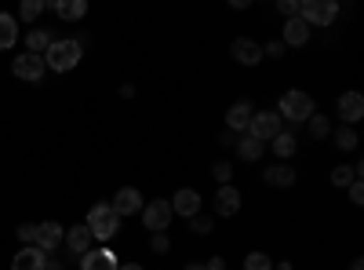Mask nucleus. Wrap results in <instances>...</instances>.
Wrapping results in <instances>:
<instances>
[{"mask_svg":"<svg viewBox=\"0 0 364 270\" xmlns=\"http://www.w3.org/2000/svg\"><path fill=\"white\" fill-rule=\"evenodd\" d=\"M84 227L91 230V237H95V242H109V237L120 234V216L113 212L109 201H99V204H91V212H87V223H84Z\"/></svg>","mask_w":364,"mask_h":270,"instance_id":"f257e3e1","label":"nucleus"},{"mask_svg":"<svg viewBox=\"0 0 364 270\" xmlns=\"http://www.w3.org/2000/svg\"><path fill=\"white\" fill-rule=\"evenodd\" d=\"M80 41H51L48 51H44V66H51L55 73H70L77 63H80Z\"/></svg>","mask_w":364,"mask_h":270,"instance_id":"f03ea898","label":"nucleus"},{"mask_svg":"<svg viewBox=\"0 0 364 270\" xmlns=\"http://www.w3.org/2000/svg\"><path fill=\"white\" fill-rule=\"evenodd\" d=\"M339 15V4L336 0H299V19L306 22L310 29L314 26H331Z\"/></svg>","mask_w":364,"mask_h":270,"instance_id":"7ed1b4c3","label":"nucleus"},{"mask_svg":"<svg viewBox=\"0 0 364 270\" xmlns=\"http://www.w3.org/2000/svg\"><path fill=\"white\" fill-rule=\"evenodd\" d=\"M317 110H314V99L306 92H284L281 95V106H277V117L281 121H310Z\"/></svg>","mask_w":364,"mask_h":270,"instance_id":"20e7f679","label":"nucleus"},{"mask_svg":"<svg viewBox=\"0 0 364 270\" xmlns=\"http://www.w3.org/2000/svg\"><path fill=\"white\" fill-rule=\"evenodd\" d=\"M284 132V121L277 117V110H262L252 117V125H248V135L259 139V142H269V139H277Z\"/></svg>","mask_w":364,"mask_h":270,"instance_id":"39448f33","label":"nucleus"},{"mask_svg":"<svg viewBox=\"0 0 364 270\" xmlns=\"http://www.w3.org/2000/svg\"><path fill=\"white\" fill-rule=\"evenodd\" d=\"M171 216H175V212H171L168 201H149V204H142V227L154 230V234H168Z\"/></svg>","mask_w":364,"mask_h":270,"instance_id":"423d86ee","label":"nucleus"},{"mask_svg":"<svg viewBox=\"0 0 364 270\" xmlns=\"http://www.w3.org/2000/svg\"><path fill=\"white\" fill-rule=\"evenodd\" d=\"M44 70H48V66H44V55H29V51L18 55L15 63H11V73H15L18 81H41Z\"/></svg>","mask_w":364,"mask_h":270,"instance_id":"0eeeda50","label":"nucleus"},{"mask_svg":"<svg viewBox=\"0 0 364 270\" xmlns=\"http://www.w3.org/2000/svg\"><path fill=\"white\" fill-rule=\"evenodd\" d=\"M11 270H48V252H41L37 245H22L11 259Z\"/></svg>","mask_w":364,"mask_h":270,"instance_id":"6e6552de","label":"nucleus"},{"mask_svg":"<svg viewBox=\"0 0 364 270\" xmlns=\"http://www.w3.org/2000/svg\"><path fill=\"white\" fill-rule=\"evenodd\" d=\"M230 55L237 58L240 66H255V63H262V44H255L252 37H237L233 48H230Z\"/></svg>","mask_w":364,"mask_h":270,"instance_id":"1a4fd4ad","label":"nucleus"},{"mask_svg":"<svg viewBox=\"0 0 364 270\" xmlns=\"http://www.w3.org/2000/svg\"><path fill=\"white\" fill-rule=\"evenodd\" d=\"M63 242H66V230L58 227L55 219L51 223H37V249L41 252H55Z\"/></svg>","mask_w":364,"mask_h":270,"instance_id":"9d476101","label":"nucleus"},{"mask_svg":"<svg viewBox=\"0 0 364 270\" xmlns=\"http://www.w3.org/2000/svg\"><path fill=\"white\" fill-rule=\"evenodd\" d=\"M171 212H175V216L193 219V216L200 212V194H197V190H190V187H186V190H178V194L171 197Z\"/></svg>","mask_w":364,"mask_h":270,"instance_id":"9b49d317","label":"nucleus"},{"mask_svg":"<svg viewBox=\"0 0 364 270\" xmlns=\"http://www.w3.org/2000/svg\"><path fill=\"white\" fill-rule=\"evenodd\" d=\"M339 117L353 128L360 117H364V95H360V92H346V95H339Z\"/></svg>","mask_w":364,"mask_h":270,"instance_id":"f8f14e48","label":"nucleus"},{"mask_svg":"<svg viewBox=\"0 0 364 270\" xmlns=\"http://www.w3.org/2000/svg\"><path fill=\"white\" fill-rule=\"evenodd\" d=\"M139 208H142V194L135 187L117 190V197H113V212L117 216H139Z\"/></svg>","mask_w":364,"mask_h":270,"instance_id":"ddd939ff","label":"nucleus"},{"mask_svg":"<svg viewBox=\"0 0 364 270\" xmlns=\"http://www.w3.org/2000/svg\"><path fill=\"white\" fill-rule=\"evenodd\" d=\"M252 117H255V110H252V103H233L230 110H226V128H233V132H248V125H252Z\"/></svg>","mask_w":364,"mask_h":270,"instance_id":"4468645a","label":"nucleus"},{"mask_svg":"<svg viewBox=\"0 0 364 270\" xmlns=\"http://www.w3.org/2000/svg\"><path fill=\"white\" fill-rule=\"evenodd\" d=\"M215 212L219 216H237L240 212V190L237 187H219V194H215Z\"/></svg>","mask_w":364,"mask_h":270,"instance_id":"2eb2a0df","label":"nucleus"},{"mask_svg":"<svg viewBox=\"0 0 364 270\" xmlns=\"http://www.w3.org/2000/svg\"><path fill=\"white\" fill-rule=\"evenodd\" d=\"M80 270H120V266H117V256H113L109 249H91V252L84 256Z\"/></svg>","mask_w":364,"mask_h":270,"instance_id":"dca6fc26","label":"nucleus"},{"mask_svg":"<svg viewBox=\"0 0 364 270\" xmlns=\"http://www.w3.org/2000/svg\"><path fill=\"white\" fill-rule=\"evenodd\" d=\"M44 8H51L55 15H63V19H84L87 15V0H48Z\"/></svg>","mask_w":364,"mask_h":270,"instance_id":"f3484780","label":"nucleus"},{"mask_svg":"<svg viewBox=\"0 0 364 270\" xmlns=\"http://www.w3.org/2000/svg\"><path fill=\"white\" fill-rule=\"evenodd\" d=\"M306 41H310V26L302 22L299 15H295V19H288V22H284V41H281V44L302 48V44H306Z\"/></svg>","mask_w":364,"mask_h":270,"instance_id":"a211bd4d","label":"nucleus"},{"mask_svg":"<svg viewBox=\"0 0 364 270\" xmlns=\"http://www.w3.org/2000/svg\"><path fill=\"white\" fill-rule=\"evenodd\" d=\"M91 242H95V237H91V230H87L84 223H77L73 230H66V245H70L77 256H87V252H91Z\"/></svg>","mask_w":364,"mask_h":270,"instance_id":"6ab92c4d","label":"nucleus"},{"mask_svg":"<svg viewBox=\"0 0 364 270\" xmlns=\"http://www.w3.org/2000/svg\"><path fill=\"white\" fill-rule=\"evenodd\" d=\"M18 41V19L0 11V48H15Z\"/></svg>","mask_w":364,"mask_h":270,"instance_id":"aec40b11","label":"nucleus"},{"mask_svg":"<svg viewBox=\"0 0 364 270\" xmlns=\"http://www.w3.org/2000/svg\"><path fill=\"white\" fill-rule=\"evenodd\" d=\"M266 183H269V187H291V183H295V168H288L284 161L273 165V168H266Z\"/></svg>","mask_w":364,"mask_h":270,"instance_id":"412c9836","label":"nucleus"},{"mask_svg":"<svg viewBox=\"0 0 364 270\" xmlns=\"http://www.w3.org/2000/svg\"><path fill=\"white\" fill-rule=\"evenodd\" d=\"M262 150H266V146H262L259 139L245 135V139L237 142V157H240V161H259V157H262Z\"/></svg>","mask_w":364,"mask_h":270,"instance_id":"4be33fe9","label":"nucleus"},{"mask_svg":"<svg viewBox=\"0 0 364 270\" xmlns=\"http://www.w3.org/2000/svg\"><path fill=\"white\" fill-rule=\"evenodd\" d=\"M48 44H51V33H48V29H29V37H26L29 55H44Z\"/></svg>","mask_w":364,"mask_h":270,"instance_id":"5701e85b","label":"nucleus"},{"mask_svg":"<svg viewBox=\"0 0 364 270\" xmlns=\"http://www.w3.org/2000/svg\"><path fill=\"white\" fill-rule=\"evenodd\" d=\"M269 142H273V154H277L281 161H284V157H291V154H295V150H299V142H295V135H288V132H281L277 139H269Z\"/></svg>","mask_w":364,"mask_h":270,"instance_id":"b1692460","label":"nucleus"},{"mask_svg":"<svg viewBox=\"0 0 364 270\" xmlns=\"http://www.w3.org/2000/svg\"><path fill=\"white\" fill-rule=\"evenodd\" d=\"M245 270H273V259L266 252H248L245 256Z\"/></svg>","mask_w":364,"mask_h":270,"instance_id":"393cba45","label":"nucleus"},{"mask_svg":"<svg viewBox=\"0 0 364 270\" xmlns=\"http://www.w3.org/2000/svg\"><path fill=\"white\" fill-rule=\"evenodd\" d=\"M357 179V168H346V165H339L336 172H331V187H350Z\"/></svg>","mask_w":364,"mask_h":270,"instance_id":"a878e982","label":"nucleus"},{"mask_svg":"<svg viewBox=\"0 0 364 270\" xmlns=\"http://www.w3.org/2000/svg\"><path fill=\"white\" fill-rule=\"evenodd\" d=\"M336 146H339V150H357V132H353L350 125H343V128L336 132Z\"/></svg>","mask_w":364,"mask_h":270,"instance_id":"bb28decb","label":"nucleus"},{"mask_svg":"<svg viewBox=\"0 0 364 270\" xmlns=\"http://www.w3.org/2000/svg\"><path fill=\"white\" fill-rule=\"evenodd\" d=\"M41 11H44V0H22V8H18L22 22H33Z\"/></svg>","mask_w":364,"mask_h":270,"instance_id":"cd10ccee","label":"nucleus"},{"mask_svg":"<svg viewBox=\"0 0 364 270\" xmlns=\"http://www.w3.org/2000/svg\"><path fill=\"white\" fill-rule=\"evenodd\" d=\"M310 132H314V139H324V135L331 132V125H328V117L314 113V117H310Z\"/></svg>","mask_w":364,"mask_h":270,"instance_id":"c85d7f7f","label":"nucleus"},{"mask_svg":"<svg viewBox=\"0 0 364 270\" xmlns=\"http://www.w3.org/2000/svg\"><path fill=\"white\" fill-rule=\"evenodd\" d=\"M18 242L22 245H37V223H22L18 227Z\"/></svg>","mask_w":364,"mask_h":270,"instance_id":"c756f323","label":"nucleus"},{"mask_svg":"<svg viewBox=\"0 0 364 270\" xmlns=\"http://www.w3.org/2000/svg\"><path fill=\"white\" fill-rule=\"evenodd\" d=\"M190 227H193V234H211V216H200V212H197V216L190 219Z\"/></svg>","mask_w":364,"mask_h":270,"instance_id":"7c9ffc66","label":"nucleus"},{"mask_svg":"<svg viewBox=\"0 0 364 270\" xmlns=\"http://www.w3.org/2000/svg\"><path fill=\"white\" fill-rule=\"evenodd\" d=\"M211 175H215V179H219V183H223V187H226V183H230V175H233V168H230V165H226V161H219V165H215V168H211Z\"/></svg>","mask_w":364,"mask_h":270,"instance_id":"2f4dec72","label":"nucleus"},{"mask_svg":"<svg viewBox=\"0 0 364 270\" xmlns=\"http://www.w3.org/2000/svg\"><path fill=\"white\" fill-rule=\"evenodd\" d=\"M168 249H171V237H168V234H154V252L164 256Z\"/></svg>","mask_w":364,"mask_h":270,"instance_id":"473e14b6","label":"nucleus"},{"mask_svg":"<svg viewBox=\"0 0 364 270\" xmlns=\"http://www.w3.org/2000/svg\"><path fill=\"white\" fill-rule=\"evenodd\" d=\"M277 11H281V15H288V19H295V15H299V0H281Z\"/></svg>","mask_w":364,"mask_h":270,"instance_id":"72a5a7b5","label":"nucleus"},{"mask_svg":"<svg viewBox=\"0 0 364 270\" xmlns=\"http://www.w3.org/2000/svg\"><path fill=\"white\" fill-rule=\"evenodd\" d=\"M350 201H353V204H360V201H364V187L357 183V179L350 183Z\"/></svg>","mask_w":364,"mask_h":270,"instance_id":"f704fd0d","label":"nucleus"},{"mask_svg":"<svg viewBox=\"0 0 364 270\" xmlns=\"http://www.w3.org/2000/svg\"><path fill=\"white\" fill-rule=\"evenodd\" d=\"M204 266H208V270H226V259H223V256H211Z\"/></svg>","mask_w":364,"mask_h":270,"instance_id":"c9c22d12","label":"nucleus"},{"mask_svg":"<svg viewBox=\"0 0 364 270\" xmlns=\"http://www.w3.org/2000/svg\"><path fill=\"white\" fill-rule=\"evenodd\" d=\"M262 55H284V44H281V41H273L269 48H262Z\"/></svg>","mask_w":364,"mask_h":270,"instance_id":"e433bc0d","label":"nucleus"},{"mask_svg":"<svg viewBox=\"0 0 364 270\" xmlns=\"http://www.w3.org/2000/svg\"><path fill=\"white\" fill-rule=\"evenodd\" d=\"M186 270H208L204 263H186Z\"/></svg>","mask_w":364,"mask_h":270,"instance_id":"4c0bfd02","label":"nucleus"},{"mask_svg":"<svg viewBox=\"0 0 364 270\" xmlns=\"http://www.w3.org/2000/svg\"><path fill=\"white\" fill-rule=\"evenodd\" d=\"M273 266H277V270H291V263L284 259V263H273Z\"/></svg>","mask_w":364,"mask_h":270,"instance_id":"58836bf2","label":"nucleus"},{"mask_svg":"<svg viewBox=\"0 0 364 270\" xmlns=\"http://www.w3.org/2000/svg\"><path fill=\"white\" fill-rule=\"evenodd\" d=\"M120 270H142L139 263H124V266H120Z\"/></svg>","mask_w":364,"mask_h":270,"instance_id":"ea45409f","label":"nucleus"},{"mask_svg":"<svg viewBox=\"0 0 364 270\" xmlns=\"http://www.w3.org/2000/svg\"><path fill=\"white\" fill-rule=\"evenodd\" d=\"M350 270H364V266H360V259H353V266H350Z\"/></svg>","mask_w":364,"mask_h":270,"instance_id":"a19ab883","label":"nucleus"}]
</instances>
